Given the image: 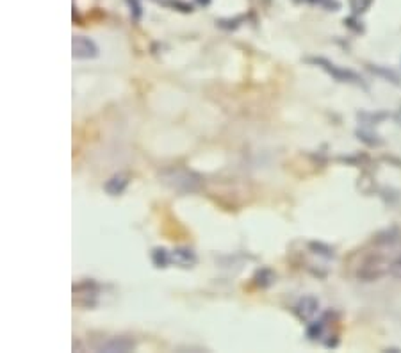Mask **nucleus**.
Segmentation results:
<instances>
[{
    "mask_svg": "<svg viewBox=\"0 0 401 353\" xmlns=\"http://www.w3.org/2000/svg\"><path fill=\"white\" fill-rule=\"evenodd\" d=\"M323 328H324L323 321H314V323H310L307 334H309L310 339H320L321 334H323Z\"/></svg>",
    "mask_w": 401,
    "mask_h": 353,
    "instance_id": "1a4fd4ad",
    "label": "nucleus"
},
{
    "mask_svg": "<svg viewBox=\"0 0 401 353\" xmlns=\"http://www.w3.org/2000/svg\"><path fill=\"white\" fill-rule=\"evenodd\" d=\"M127 177H124V175H114L111 180H107V184H105V191H107L109 194H120L124 193L125 187H127Z\"/></svg>",
    "mask_w": 401,
    "mask_h": 353,
    "instance_id": "423d86ee",
    "label": "nucleus"
},
{
    "mask_svg": "<svg viewBox=\"0 0 401 353\" xmlns=\"http://www.w3.org/2000/svg\"><path fill=\"white\" fill-rule=\"evenodd\" d=\"M134 348V342L131 339L125 338H112L111 341H107L105 345H102L104 352H129V349Z\"/></svg>",
    "mask_w": 401,
    "mask_h": 353,
    "instance_id": "39448f33",
    "label": "nucleus"
},
{
    "mask_svg": "<svg viewBox=\"0 0 401 353\" xmlns=\"http://www.w3.org/2000/svg\"><path fill=\"white\" fill-rule=\"evenodd\" d=\"M72 48H74V58L77 59H93L98 55L97 45H95L91 39L84 38V36H77V38H74Z\"/></svg>",
    "mask_w": 401,
    "mask_h": 353,
    "instance_id": "f257e3e1",
    "label": "nucleus"
},
{
    "mask_svg": "<svg viewBox=\"0 0 401 353\" xmlns=\"http://www.w3.org/2000/svg\"><path fill=\"white\" fill-rule=\"evenodd\" d=\"M389 273L393 277H397V279H401V255L396 257V259H394L393 262H390Z\"/></svg>",
    "mask_w": 401,
    "mask_h": 353,
    "instance_id": "9d476101",
    "label": "nucleus"
},
{
    "mask_svg": "<svg viewBox=\"0 0 401 353\" xmlns=\"http://www.w3.org/2000/svg\"><path fill=\"white\" fill-rule=\"evenodd\" d=\"M320 311V302H317L314 296H305L298 302L296 305V314L300 316L301 319H310L317 314Z\"/></svg>",
    "mask_w": 401,
    "mask_h": 353,
    "instance_id": "7ed1b4c3",
    "label": "nucleus"
},
{
    "mask_svg": "<svg viewBox=\"0 0 401 353\" xmlns=\"http://www.w3.org/2000/svg\"><path fill=\"white\" fill-rule=\"evenodd\" d=\"M400 118H401V111H400Z\"/></svg>",
    "mask_w": 401,
    "mask_h": 353,
    "instance_id": "9b49d317",
    "label": "nucleus"
},
{
    "mask_svg": "<svg viewBox=\"0 0 401 353\" xmlns=\"http://www.w3.org/2000/svg\"><path fill=\"white\" fill-rule=\"evenodd\" d=\"M371 4H373V0H350V8L355 15L366 13L371 8Z\"/></svg>",
    "mask_w": 401,
    "mask_h": 353,
    "instance_id": "0eeeda50",
    "label": "nucleus"
},
{
    "mask_svg": "<svg viewBox=\"0 0 401 353\" xmlns=\"http://www.w3.org/2000/svg\"><path fill=\"white\" fill-rule=\"evenodd\" d=\"M170 262L178 264L182 268H190L197 262V255L190 248H177L170 253Z\"/></svg>",
    "mask_w": 401,
    "mask_h": 353,
    "instance_id": "20e7f679",
    "label": "nucleus"
},
{
    "mask_svg": "<svg viewBox=\"0 0 401 353\" xmlns=\"http://www.w3.org/2000/svg\"><path fill=\"white\" fill-rule=\"evenodd\" d=\"M154 262L157 264L159 268H166V264L170 262V253L164 248L154 250Z\"/></svg>",
    "mask_w": 401,
    "mask_h": 353,
    "instance_id": "6e6552de",
    "label": "nucleus"
},
{
    "mask_svg": "<svg viewBox=\"0 0 401 353\" xmlns=\"http://www.w3.org/2000/svg\"><path fill=\"white\" fill-rule=\"evenodd\" d=\"M313 62L320 65L323 70H327L328 74L334 75V77L341 82H359L360 81L357 74H353V72H350V70H343V68L336 66L334 62L327 61V59H313Z\"/></svg>",
    "mask_w": 401,
    "mask_h": 353,
    "instance_id": "f03ea898",
    "label": "nucleus"
}]
</instances>
